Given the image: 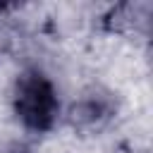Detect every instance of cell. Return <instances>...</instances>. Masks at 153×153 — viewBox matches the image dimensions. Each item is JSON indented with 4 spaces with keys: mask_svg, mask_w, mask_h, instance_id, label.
<instances>
[{
    "mask_svg": "<svg viewBox=\"0 0 153 153\" xmlns=\"http://www.w3.org/2000/svg\"><path fill=\"white\" fill-rule=\"evenodd\" d=\"M57 100L50 81L41 74H29L19 81V93H17V112L19 117L33 127L43 129L53 122Z\"/></svg>",
    "mask_w": 153,
    "mask_h": 153,
    "instance_id": "6da1fadb",
    "label": "cell"
}]
</instances>
